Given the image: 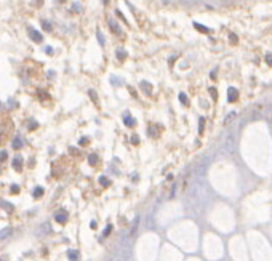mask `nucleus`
Wrapping results in <instances>:
<instances>
[{"instance_id": "nucleus-1", "label": "nucleus", "mask_w": 272, "mask_h": 261, "mask_svg": "<svg viewBox=\"0 0 272 261\" xmlns=\"http://www.w3.org/2000/svg\"><path fill=\"white\" fill-rule=\"evenodd\" d=\"M263 109H264V106L263 104H256V106H253V109H251V115H253V119H258V117L263 115Z\"/></svg>"}, {"instance_id": "nucleus-2", "label": "nucleus", "mask_w": 272, "mask_h": 261, "mask_svg": "<svg viewBox=\"0 0 272 261\" xmlns=\"http://www.w3.org/2000/svg\"><path fill=\"white\" fill-rule=\"evenodd\" d=\"M29 35H31L32 40H35V42H42V35H40L37 31H34V29H29Z\"/></svg>"}, {"instance_id": "nucleus-3", "label": "nucleus", "mask_w": 272, "mask_h": 261, "mask_svg": "<svg viewBox=\"0 0 272 261\" xmlns=\"http://www.w3.org/2000/svg\"><path fill=\"white\" fill-rule=\"evenodd\" d=\"M11 234V227H5V229L0 231V240H3L5 237H8Z\"/></svg>"}, {"instance_id": "nucleus-4", "label": "nucleus", "mask_w": 272, "mask_h": 261, "mask_svg": "<svg viewBox=\"0 0 272 261\" xmlns=\"http://www.w3.org/2000/svg\"><path fill=\"white\" fill-rule=\"evenodd\" d=\"M237 96H238V93H237V90L235 88H229V101L232 103L237 100Z\"/></svg>"}, {"instance_id": "nucleus-5", "label": "nucleus", "mask_w": 272, "mask_h": 261, "mask_svg": "<svg viewBox=\"0 0 272 261\" xmlns=\"http://www.w3.org/2000/svg\"><path fill=\"white\" fill-rule=\"evenodd\" d=\"M235 115H237V114H235V112H230V114H227L226 120H224V125H229V123H230V122H232V120L235 119Z\"/></svg>"}, {"instance_id": "nucleus-6", "label": "nucleus", "mask_w": 272, "mask_h": 261, "mask_svg": "<svg viewBox=\"0 0 272 261\" xmlns=\"http://www.w3.org/2000/svg\"><path fill=\"white\" fill-rule=\"evenodd\" d=\"M56 219H58V221H59V223H64L66 221V215H64V212H58L56 213Z\"/></svg>"}, {"instance_id": "nucleus-7", "label": "nucleus", "mask_w": 272, "mask_h": 261, "mask_svg": "<svg viewBox=\"0 0 272 261\" xmlns=\"http://www.w3.org/2000/svg\"><path fill=\"white\" fill-rule=\"evenodd\" d=\"M21 163H23V162H21L19 157H16V159L13 160V167L16 168V170H19V168H21Z\"/></svg>"}, {"instance_id": "nucleus-8", "label": "nucleus", "mask_w": 272, "mask_h": 261, "mask_svg": "<svg viewBox=\"0 0 272 261\" xmlns=\"http://www.w3.org/2000/svg\"><path fill=\"white\" fill-rule=\"evenodd\" d=\"M179 101H181L184 106H187V104H189V101H187V96H186L184 93H181V95H179Z\"/></svg>"}, {"instance_id": "nucleus-9", "label": "nucleus", "mask_w": 272, "mask_h": 261, "mask_svg": "<svg viewBox=\"0 0 272 261\" xmlns=\"http://www.w3.org/2000/svg\"><path fill=\"white\" fill-rule=\"evenodd\" d=\"M69 260H71V261H79V256H77V252H69Z\"/></svg>"}, {"instance_id": "nucleus-10", "label": "nucleus", "mask_w": 272, "mask_h": 261, "mask_svg": "<svg viewBox=\"0 0 272 261\" xmlns=\"http://www.w3.org/2000/svg\"><path fill=\"white\" fill-rule=\"evenodd\" d=\"M141 87H144V88H146V93L150 95V90H152V87H150L147 82H141Z\"/></svg>"}, {"instance_id": "nucleus-11", "label": "nucleus", "mask_w": 272, "mask_h": 261, "mask_svg": "<svg viewBox=\"0 0 272 261\" xmlns=\"http://www.w3.org/2000/svg\"><path fill=\"white\" fill-rule=\"evenodd\" d=\"M19 146H23V139H19V138H18V139H14V143H13V148H14V149H18Z\"/></svg>"}, {"instance_id": "nucleus-12", "label": "nucleus", "mask_w": 272, "mask_h": 261, "mask_svg": "<svg viewBox=\"0 0 272 261\" xmlns=\"http://www.w3.org/2000/svg\"><path fill=\"white\" fill-rule=\"evenodd\" d=\"M96 162H98V156H96V154H93V156H90V163H91V165H94V163H96Z\"/></svg>"}, {"instance_id": "nucleus-13", "label": "nucleus", "mask_w": 272, "mask_h": 261, "mask_svg": "<svg viewBox=\"0 0 272 261\" xmlns=\"http://www.w3.org/2000/svg\"><path fill=\"white\" fill-rule=\"evenodd\" d=\"M138 223H139V218H136V219H135V223H133V227H131V234H133L135 231L138 229Z\"/></svg>"}, {"instance_id": "nucleus-14", "label": "nucleus", "mask_w": 272, "mask_h": 261, "mask_svg": "<svg viewBox=\"0 0 272 261\" xmlns=\"http://www.w3.org/2000/svg\"><path fill=\"white\" fill-rule=\"evenodd\" d=\"M210 95H211L213 100H216V96H218V95H216V88H210Z\"/></svg>"}, {"instance_id": "nucleus-15", "label": "nucleus", "mask_w": 272, "mask_h": 261, "mask_svg": "<svg viewBox=\"0 0 272 261\" xmlns=\"http://www.w3.org/2000/svg\"><path fill=\"white\" fill-rule=\"evenodd\" d=\"M205 130V119H200V133H203Z\"/></svg>"}, {"instance_id": "nucleus-16", "label": "nucleus", "mask_w": 272, "mask_h": 261, "mask_svg": "<svg viewBox=\"0 0 272 261\" xmlns=\"http://www.w3.org/2000/svg\"><path fill=\"white\" fill-rule=\"evenodd\" d=\"M42 192H43L42 187H37V189H35V194H34V196H35V197H40V196H42Z\"/></svg>"}, {"instance_id": "nucleus-17", "label": "nucleus", "mask_w": 272, "mask_h": 261, "mask_svg": "<svg viewBox=\"0 0 272 261\" xmlns=\"http://www.w3.org/2000/svg\"><path fill=\"white\" fill-rule=\"evenodd\" d=\"M43 29H47V31H51V26H50V23L43 21Z\"/></svg>"}, {"instance_id": "nucleus-18", "label": "nucleus", "mask_w": 272, "mask_h": 261, "mask_svg": "<svg viewBox=\"0 0 272 261\" xmlns=\"http://www.w3.org/2000/svg\"><path fill=\"white\" fill-rule=\"evenodd\" d=\"M125 123H127V125H135V120L133 119H128V117H127V119H125Z\"/></svg>"}, {"instance_id": "nucleus-19", "label": "nucleus", "mask_w": 272, "mask_h": 261, "mask_svg": "<svg viewBox=\"0 0 272 261\" xmlns=\"http://www.w3.org/2000/svg\"><path fill=\"white\" fill-rule=\"evenodd\" d=\"M90 96L94 100V103H98V98H96V93H94V91H90Z\"/></svg>"}, {"instance_id": "nucleus-20", "label": "nucleus", "mask_w": 272, "mask_h": 261, "mask_svg": "<svg viewBox=\"0 0 272 261\" xmlns=\"http://www.w3.org/2000/svg\"><path fill=\"white\" fill-rule=\"evenodd\" d=\"M6 159V152H0V162H3Z\"/></svg>"}, {"instance_id": "nucleus-21", "label": "nucleus", "mask_w": 272, "mask_h": 261, "mask_svg": "<svg viewBox=\"0 0 272 261\" xmlns=\"http://www.w3.org/2000/svg\"><path fill=\"white\" fill-rule=\"evenodd\" d=\"M101 184H104V186H109V181L106 178H101Z\"/></svg>"}, {"instance_id": "nucleus-22", "label": "nucleus", "mask_w": 272, "mask_h": 261, "mask_svg": "<svg viewBox=\"0 0 272 261\" xmlns=\"http://www.w3.org/2000/svg\"><path fill=\"white\" fill-rule=\"evenodd\" d=\"M230 42H232V43H237V37H235L234 34H230Z\"/></svg>"}, {"instance_id": "nucleus-23", "label": "nucleus", "mask_w": 272, "mask_h": 261, "mask_svg": "<svg viewBox=\"0 0 272 261\" xmlns=\"http://www.w3.org/2000/svg\"><path fill=\"white\" fill-rule=\"evenodd\" d=\"M119 58H120V60H123V58H125V53H123V50H119Z\"/></svg>"}, {"instance_id": "nucleus-24", "label": "nucleus", "mask_w": 272, "mask_h": 261, "mask_svg": "<svg viewBox=\"0 0 272 261\" xmlns=\"http://www.w3.org/2000/svg\"><path fill=\"white\" fill-rule=\"evenodd\" d=\"M266 61H267V62H269V64L272 66V56H271V54H267V56H266Z\"/></svg>"}, {"instance_id": "nucleus-25", "label": "nucleus", "mask_w": 272, "mask_h": 261, "mask_svg": "<svg viewBox=\"0 0 272 261\" xmlns=\"http://www.w3.org/2000/svg\"><path fill=\"white\" fill-rule=\"evenodd\" d=\"M87 143H88L87 138H82V139H80V144H87Z\"/></svg>"}, {"instance_id": "nucleus-26", "label": "nucleus", "mask_w": 272, "mask_h": 261, "mask_svg": "<svg viewBox=\"0 0 272 261\" xmlns=\"http://www.w3.org/2000/svg\"><path fill=\"white\" fill-rule=\"evenodd\" d=\"M61 2H64V0H61Z\"/></svg>"}]
</instances>
